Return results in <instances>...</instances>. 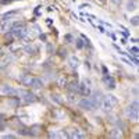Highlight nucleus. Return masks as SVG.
Instances as JSON below:
<instances>
[{
	"label": "nucleus",
	"instance_id": "412c9836",
	"mask_svg": "<svg viewBox=\"0 0 139 139\" xmlns=\"http://www.w3.org/2000/svg\"><path fill=\"white\" fill-rule=\"evenodd\" d=\"M138 17H132V18L131 20H129V22H131L132 24V25H135V26H138V24H139V21H138Z\"/></svg>",
	"mask_w": 139,
	"mask_h": 139
},
{
	"label": "nucleus",
	"instance_id": "2eb2a0df",
	"mask_svg": "<svg viewBox=\"0 0 139 139\" xmlns=\"http://www.w3.org/2000/svg\"><path fill=\"white\" fill-rule=\"evenodd\" d=\"M31 81H32L31 75H22L21 78H20V82L24 85H26V86H31Z\"/></svg>",
	"mask_w": 139,
	"mask_h": 139
},
{
	"label": "nucleus",
	"instance_id": "1a4fd4ad",
	"mask_svg": "<svg viewBox=\"0 0 139 139\" xmlns=\"http://www.w3.org/2000/svg\"><path fill=\"white\" fill-rule=\"evenodd\" d=\"M20 14L18 10H14V11H10V13H6L4 16L2 17V21H7V20H14V17H17Z\"/></svg>",
	"mask_w": 139,
	"mask_h": 139
},
{
	"label": "nucleus",
	"instance_id": "bb28decb",
	"mask_svg": "<svg viewBox=\"0 0 139 139\" xmlns=\"http://www.w3.org/2000/svg\"><path fill=\"white\" fill-rule=\"evenodd\" d=\"M47 52H49V53L54 52V46H52V45H47Z\"/></svg>",
	"mask_w": 139,
	"mask_h": 139
},
{
	"label": "nucleus",
	"instance_id": "f3484780",
	"mask_svg": "<svg viewBox=\"0 0 139 139\" xmlns=\"http://www.w3.org/2000/svg\"><path fill=\"white\" fill-rule=\"evenodd\" d=\"M50 138H66L67 136V134L66 132H57V131H52L50 132V135H49Z\"/></svg>",
	"mask_w": 139,
	"mask_h": 139
},
{
	"label": "nucleus",
	"instance_id": "423d86ee",
	"mask_svg": "<svg viewBox=\"0 0 139 139\" xmlns=\"http://www.w3.org/2000/svg\"><path fill=\"white\" fill-rule=\"evenodd\" d=\"M103 81H104V84H106V88L107 89H110V90H113V89H116V79L113 78V76L110 75V74H107V75H104V78H103Z\"/></svg>",
	"mask_w": 139,
	"mask_h": 139
},
{
	"label": "nucleus",
	"instance_id": "0eeeda50",
	"mask_svg": "<svg viewBox=\"0 0 139 139\" xmlns=\"http://www.w3.org/2000/svg\"><path fill=\"white\" fill-rule=\"evenodd\" d=\"M67 136H70V138H85L86 134H85L84 131H81V129H71Z\"/></svg>",
	"mask_w": 139,
	"mask_h": 139
},
{
	"label": "nucleus",
	"instance_id": "f704fd0d",
	"mask_svg": "<svg viewBox=\"0 0 139 139\" xmlns=\"http://www.w3.org/2000/svg\"><path fill=\"white\" fill-rule=\"evenodd\" d=\"M100 2H104V0H100Z\"/></svg>",
	"mask_w": 139,
	"mask_h": 139
},
{
	"label": "nucleus",
	"instance_id": "b1692460",
	"mask_svg": "<svg viewBox=\"0 0 139 139\" xmlns=\"http://www.w3.org/2000/svg\"><path fill=\"white\" fill-rule=\"evenodd\" d=\"M58 84H60V86H66V85H67V79L66 78H60Z\"/></svg>",
	"mask_w": 139,
	"mask_h": 139
},
{
	"label": "nucleus",
	"instance_id": "2f4dec72",
	"mask_svg": "<svg viewBox=\"0 0 139 139\" xmlns=\"http://www.w3.org/2000/svg\"><path fill=\"white\" fill-rule=\"evenodd\" d=\"M61 56H64V57L67 56V52H66V50H61Z\"/></svg>",
	"mask_w": 139,
	"mask_h": 139
},
{
	"label": "nucleus",
	"instance_id": "39448f33",
	"mask_svg": "<svg viewBox=\"0 0 139 139\" xmlns=\"http://www.w3.org/2000/svg\"><path fill=\"white\" fill-rule=\"evenodd\" d=\"M0 92H2L3 95H6V96H16L17 89H14L13 86H10V85H2V86H0Z\"/></svg>",
	"mask_w": 139,
	"mask_h": 139
},
{
	"label": "nucleus",
	"instance_id": "f257e3e1",
	"mask_svg": "<svg viewBox=\"0 0 139 139\" xmlns=\"http://www.w3.org/2000/svg\"><path fill=\"white\" fill-rule=\"evenodd\" d=\"M139 106H138V100H134L132 104H129L125 109V116L132 121H138L139 120Z\"/></svg>",
	"mask_w": 139,
	"mask_h": 139
},
{
	"label": "nucleus",
	"instance_id": "a878e982",
	"mask_svg": "<svg viewBox=\"0 0 139 139\" xmlns=\"http://www.w3.org/2000/svg\"><path fill=\"white\" fill-rule=\"evenodd\" d=\"M64 39H66L68 43H71V40H72V36H71V35H66V36H64Z\"/></svg>",
	"mask_w": 139,
	"mask_h": 139
},
{
	"label": "nucleus",
	"instance_id": "72a5a7b5",
	"mask_svg": "<svg viewBox=\"0 0 139 139\" xmlns=\"http://www.w3.org/2000/svg\"><path fill=\"white\" fill-rule=\"evenodd\" d=\"M111 2H113V3H116V4H120V3H121V0H111Z\"/></svg>",
	"mask_w": 139,
	"mask_h": 139
},
{
	"label": "nucleus",
	"instance_id": "393cba45",
	"mask_svg": "<svg viewBox=\"0 0 139 139\" xmlns=\"http://www.w3.org/2000/svg\"><path fill=\"white\" fill-rule=\"evenodd\" d=\"M52 100H54L56 103H58V104L61 103V100L58 99V96H57V95H52Z\"/></svg>",
	"mask_w": 139,
	"mask_h": 139
},
{
	"label": "nucleus",
	"instance_id": "6e6552de",
	"mask_svg": "<svg viewBox=\"0 0 139 139\" xmlns=\"http://www.w3.org/2000/svg\"><path fill=\"white\" fill-rule=\"evenodd\" d=\"M125 10L127 11H135L138 10V0H128L125 4Z\"/></svg>",
	"mask_w": 139,
	"mask_h": 139
},
{
	"label": "nucleus",
	"instance_id": "20e7f679",
	"mask_svg": "<svg viewBox=\"0 0 139 139\" xmlns=\"http://www.w3.org/2000/svg\"><path fill=\"white\" fill-rule=\"evenodd\" d=\"M11 31V34L14 35L16 38H20V39H24V38L28 35V31H26V28L24 25L21 26H16V28H13V29H10Z\"/></svg>",
	"mask_w": 139,
	"mask_h": 139
},
{
	"label": "nucleus",
	"instance_id": "a211bd4d",
	"mask_svg": "<svg viewBox=\"0 0 139 139\" xmlns=\"http://www.w3.org/2000/svg\"><path fill=\"white\" fill-rule=\"evenodd\" d=\"M106 99H107L109 102H110L111 104L114 106V107H116V106L118 104V99H117L116 96H114V95H107V96H106Z\"/></svg>",
	"mask_w": 139,
	"mask_h": 139
},
{
	"label": "nucleus",
	"instance_id": "f8f14e48",
	"mask_svg": "<svg viewBox=\"0 0 139 139\" xmlns=\"http://www.w3.org/2000/svg\"><path fill=\"white\" fill-rule=\"evenodd\" d=\"M102 100H103V97H102V93H100V92H95V93H93L92 102L95 103V104H96V107H99V106H100Z\"/></svg>",
	"mask_w": 139,
	"mask_h": 139
},
{
	"label": "nucleus",
	"instance_id": "ddd939ff",
	"mask_svg": "<svg viewBox=\"0 0 139 139\" xmlns=\"http://www.w3.org/2000/svg\"><path fill=\"white\" fill-rule=\"evenodd\" d=\"M31 86H32V88H35V89H40V88L43 86V82L40 81L39 78H32V81H31Z\"/></svg>",
	"mask_w": 139,
	"mask_h": 139
},
{
	"label": "nucleus",
	"instance_id": "4468645a",
	"mask_svg": "<svg viewBox=\"0 0 139 139\" xmlns=\"http://www.w3.org/2000/svg\"><path fill=\"white\" fill-rule=\"evenodd\" d=\"M25 53L26 54H36L38 53V47L36 46H34V45H28V46H25Z\"/></svg>",
	"mask_w": 139,
	"mask_h": 139
},
{
	"label": "nucleus",
	"instance_id": "6ab92c4d",
	"mask_svg": "<svg viewBox=\"0 0 139 139\" xmlns=\"http://www.w3.org/2000/svg\"><path fill=\"white\" fill-rule=\"evenodd\" d=\"M111 136H113V138H121V136H122V134H121L120 129H113V131H111Z\"/></svg>",
	"mask_w": 139,
	"mask_h": 139
},
{
	"label": "nucleus",
	"instance_id": "c756f323",
	"mask_svg": "<svg viewBox=\"0 0 139 139\" xmlns=\"http://www.w3.org/2000/svg\"><path fill=\"white\" fill-rule=\"evenodd\" d=\"M99 31L102 32V34H106V29L103 28V26H99Z\"/></svg>",
	"mask_w": 139,
	"mask_h": 139
},
{
	"label": "nucleus",
	"instance_id": "7c9ffc66",
	"mask_svg": "<svg viewBox=\"0 0 139 139\" xmlns=\"http://www.w3.org/2000/svg\"><path fill=\"white\" fill-rule=\"evenodd\" d=\"M103 74H104V75H107V68H106V67H103Z\"/></svg>",
	"mask_w": 139,
	"mask_h": 139
},
{
	"label": "nucleus",
	"instance_id": "9b49d317",
	"mask_svg": "<svg viewBox=\"0 0 139 139\" xmlns=\"http://www.w3.org/2000/svg\"><path fill=\"white\" fill-rule=\"evenodd\" d=\"M100 106H102V107H103V110H104V111H111V110H113V107H114V106L111 104V103L109 102V100L106 99V97H104V99L102 100V103H100Z\"/></svg>",
	"mask_w": 139,
	"mask_h": 139
},
{
	"label": "nucleus",
	"instance_id": "5701e85b",
	"mask_svg": "<svg viewBox=\"0 0 139 139\" xmlns=\"http://www.w3.org/2000/svg\"><path fill=\"white\" fill-rule=\"evenodd\" d=\"M2 138H3V139H14V138H16V135H13V134H6V135H3Z\"/></svg>",
	"mask_w": 139,
	"mask_h": 139
},
{
	"label": "nucleus",
	"instance_id": "cd10ccee",
	"mask_svg": "<svg viewBox=\"0 0 139 139\" xmlns=\"http://www.w3.org/2000/svg\"><path fill=\"white\" fill-rule=\"evenodd\" d=\"M89 6H90V4H88V3H84V4L79 6V8H81V10H84V8H88Z\"/></svg>",
	"mask_w": 139,
	"mask_h": 139
},
{
	"label": "nucleus",
	"instance_id": "f03ea898",
	"mask_svg": "<svg viewBox=\"0 0 139 139\" xmlns=\"http://www.w3.org/2000/svg\"><path fill=\"white\" fill-rule=\"evenodd\" d=\"M17 95H18V96L22 99V102H25V103H34V102H36V96H35L34 93L28 92V90L20 89V90H17Z\"/></svg>",
	"mask_w": 139,
	"mask_h": 139
},
{
	"label": "nucleus",
	"instance_id": "9d476101",
	"mask_svg": "<svg viewBox=\"0 0 139 139\" xmlns=\"http://www.w3.org/2000/svg\"><path fill=\"white\" fill-rule=\"evenodd\" d=\"M68 64H70L71 68H78V67H79V60H78V57H76V56H70Z\"/></svg>",
	"mask_w": 139,
	"mask_h": 139
},
{
	"label": "nucleus",
	"instance_id": "dca6fc26",
	"mask_svg": "<svg viewBox=\"0 0 139 139\" xmlns=\"http://www.w3.org/2000/svg\"><path fill=\"white\" fill-rule=\"evenodd\" d=\"M78 92H81L82 95H84V96H88V95L90 93V89L82 84V85H79V86H78Z\"/></svg>",
	"mask_w": 139,
	"mask_h": 139
},
{
	"label": "nucleus",
	"instance_id": "473e14b6",
	"mask_svg": "<svg viewBox=\"0 0 139 139\" xmlns=\"http://www.w3.org/2000/svg\"><path fill=\"white\" fill-rule=\"evenodd\" d=\"M40 39H42V40H46V35H42V34H40Z\"/></svg>",
	"mask_w": 139,
	"mask_h": 139
},
{
	"label": "nucleus",
	"instance_id": "aec40b11",
	"mask_svg": "<svg viewBox=\"0 0 139 139\" xmlns=\"http://www.w3.org/2000/svg\"><path fill=\"white\" fill-rule=\"evenodd\" d=\"M129 53H131V54H135V56H138V53H139V49H138V46L129 47Z\"/></svg>",
	"mask_w": 139,
	"mask_h": 139
},
{
	"label": "nucleus",
	"instance_id": "c85d7f7f",
	"mask_svg": "<svg viewBox=\"0 0 139 139\" xmlns=\"http://www.w3.org/2000/svg\"><path fill=\"white\" fill-rule=\"evenodd\" d=\"M13 2H17V0H3V4H8V3H13Z\"/></svg>",
	"mask_w": 139,
	"mask_h": 139
},
{
	"label": "nucleus",
	"instance_id": "7ed1b4c3",
	"mask_svg": "<svg viewBox=\"0 0 139 139\" xmlns=\"http://www.w3.org/2000/svg\"><path fill=\"white\" fill-rule=\"evenodd\" d=\"M78 106H79V109L88 110V111H92V110H95V109H97L96 104L92 102V99H88V97H84V99L78 103Z\"/></svg>",
	"mask_w": 139,
	"mask_h": 139
},
{
	"label": "nucleus",
	"instance_id": "4be33fe9",
	"mask_svg": "<svg viewBox=\"0 0 139 139\" xmlns=\"http://www.w3.org/2000/svg\"><path fill=\"white\" fill-rule=\"evenodd\" d=\"M76 47H78V49H82V47H84V39L76 40Z\"/></svg>",
	"mask_w": 139,
	"mask_h": 139
}]
</instances>
